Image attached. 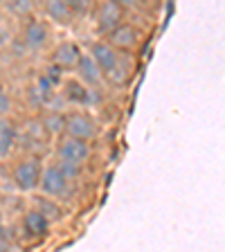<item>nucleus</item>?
Masks as SVG:
<instances>
[{"label": "nucleus", "instance_id": "f257e3e1", "mask_svg": "<svg viewBox=\"0 0 225 252\" xmlns=\"http://www.w3.org/2000/svg\"><path fill=\"white\" fill-rule=\"evenodd\" d=\"M77 178H72L61 164L54 160V162H47L45 169H43V178H41V191L43 196H50L54 200H70L77 191Z\"/></svg>", "mask_w": 225, "mask_h": 252}, {"label": "nucleus", "instance_id": "f03ea898", "mask_svg": "<svg viewBox=\"0 0 225 252\" xmlns=\"http://www.w3.org/2000/svg\"><path fill=\"white\" fill-rule=\"evenodd\" d=\"M43 162L41 156H30V153H23L14 160L11 164V183L18 191L23 194H32V191H38L41 187V178H43Z\"/></svg>", "mask_w": 225, "mask_h": 252}, {"label": "nucleus", "instance_id": "7ed1b4c3", "mask_svg": "<svg viewBox=\"0 0 225 252\" xmlns=\"http://www.w3.org/2000/svg\"><path fill=\"white\" fill-rule=\"evenodd\" d=\"M54 160L84 169L93 160V144L84 140H74L70 135H61L54 140Z\"/></svg>", "mask_w": 225, "mask_h": 252}, {"label": "nucleus", "instance_id": "20e7f679", "mask_svg": "<svg viewBox=\"0 0 225 252\" xmlns=\"http://www.w3.org/2000/svg\"><path fill=\"white\" fill-rule=\"evenodd\" d=\"M52 135L45 131V126L41 122V115H32L21 124V137H18V147L25 144V151L30 156H41L47 151V147L52 144Z\"/></svg>", "mask_w": 225, "mask_h": 252}, {"label": "nucleus", "instance_id": "39448f33", "mask_svg": "<svg viewBox=\"0 0 225 252\" xmlns=\"http://www.w3.org/2000/svg\"><path fill=\"white\" fill-rule=\"evenodd\" d=\"M93 21L95 30L101 36H110L122 23H126V5L115 0H104L93 7Z\"/></svg>", "mask_w": 225, "mask_h": 252}, {"label": "nucleus", "instance_id": "423d86ee", "mask_svg": "<svg viewBox=\"0 0 225 252\" xmlns=\"http://www.w3.org/2000/svg\"><path fill=\"white\" fill-rule=\"evenodd\" d=\"M99 122L95 120L93 113L88 110H72L68 113V122H65V135L74 137V140L90 142L99 137Z\"/></svg>", "mask_w": 225, "mask_h": 252}, {"label": "nucleus", "instance_id": "0eeeda50", "mask_svg": "<svg viewBox=\"0 0 225 252\" xmlns=\"http://www.w3.org/2000/svg\"><path fill=\"white\" fill-rule=\"evenodd\" d=\"M142 38H144V32L140 30V25H135V23H131V21H126V23H122V25L117 27L110 36H106V41L115 47L117 52L131 54V57H133V54L140 50Z\"/></svg>", "mask_w": 225, "mask_h": 252}, {"label": "nucleus", "instance_id": "6e6552de", "mask_svg": "<svg viewBox=\"0 0 225 252\" xmlns=\"http://www.w3.org/2000/svg\"><path fill=\"white\" fill-rule=\"evenodd\" d=\"M52 38V30L47 25L45 18H38V16H32L23 23V30H21V43L32 50V52H38L43 47L50 43Z\"/></svg>", "mask_w": 225, "mask_h": 252}, {"label": "nucleus", "instance_id": "1a4fd4ad", "mask_svg": "<svg viewBox=\"0 0 225 252\" xmlns=\"http://www.w3.org/2000/svg\"><path fill=\"white\" fill-rule=\"evenodd\" d=\"M61 97L63 101L77 106V110H88L95 104V90L84 86L77 77H65L61 84Z\"/></svg>", "mask_w": 225, "mask_h": 252}, {"label": "nucleus", "instance_id": "9d476101", "mask_svg": "<svg viewBox=\"0 0 225 252\" xmlns=\"http://www.w3.org/2000/svg\"><path fill=\"white\" fill-rule=\"evenodd\" d=\"M88 54L95 59V63H97V65H99V70L104 72V81H106V74L113 72V70H115V65L122 61V57H124V54L117 52L115 47L110 45L106 38H97V41L90 43Z\"/></svg>", "mask_w": 225, "mask_h": 252}, {"label": "nucleus", "instance_id": "9b49d317", "mask_svg": "<svg viewBox=\"0 0 225 252\" xmlns=\"http://www.w3.org/2000/svg\"><path fill=\"white\" fill-rule=\"evenodd\" d=\"M21 230L25 239H32V241H43L50 230H52V223L45 219L38 210L34 207H27L21 216Z\"/></svg>", "mask_w": 225, "mask_h": 252}, {"label": "nucleus", "instance_id": "f8f14e48", "mask_svg": "<svg viewBox=\"0 0 225 252\" xmlns=\"http://www.w3.org/2000/svg\"><path fill=\"white\" fill-rule=\"evenodd\" d=\"M21 124L14 117H0V162H9V158L18 149Z\"/></svg>", "mask_w": 225, "mask_h": 252}, {"label": "nucleus", "instance_id": "ddd939ff", "mask_svg": "<svg viewBox=\"0 0 225 252\" xmlns=\"http://www.w3.org/2000/svg\"><path fill=\"white\" fill-rule=\"evenodd\" d=\"M81 54H84V50L79 47V43L61 41L52 50V59H50V63L57 65L59 70H63V72H68V70H77L79 61H81Z\"/></svg>", "mask_w": 225, "mask_h": 252}, {"label": "nucleus", "instance_id": "4468645a", "mask_svg": "<svg viewBox=\"0 0 225 252\" xmlns=\"http://www.w3.org/2000/svg\"><path fill=\"white\" fill-rule=\"evenodd\" d=\"M74 72H77L74 77H77L84 86H88L90 90L101 88V86L106 84V81H104V72L99 70V65L95 63V59L90 57L88 52L81 54V61H79V65H77V70H74Z\"/></svg>", "mask_w": 225, "mask_h": 252}, {"label": "nucleus", "instance_id": "2eb2a0df", "mask_svg": "<svg viewBox=\"0 0 225 252\" xmlns=\"http://www.w3.org/2000/svg\"><path fill=\"white\" fill-rule=\"evenodd\" d=\"M32 207L34 210H38L43 216H45L50 223H59V220H63L65 219V207H63L59 200H54V198H50V196H43V194H38V196H34L32 198Z\"/></svg>", "mask_w": 225, "mask_h": 252}, {"label": "nucleus", "instance_id": "dca6fc26", "mask_svg": "<svg viewBox=\"0 0 225 252\" xmlns=\"http://www.w3.org/2000/svg\"><path fill=\"white\" fill-rule=\"evenodd\" d=\"M41 122L45 126V131L52 135V140L65 135V122H68V113H63L61 108H45L41 113Z\"/></svg>", "mask_w": 225, "mask_h": 252}, {"label": "nucleus", "instance_id": "f3484780", "mask_svg": "<svg viewBox=\"0 0 225 252\" xmlns=\"http://www.w3.org/2000/svg\"><path fill=\"white\" fill-rule=\"evenodd\" d=\"M43 14L52 23H57V25H70L77 18L70 2H63V0H50V2H45L43 5Z\"/></svg>", "mask_w": 225, "mask_h": 252}, {"label": "nucleus", "instance_id": "a211bd4d", "mask_svg": "<svg viewBox=\"0 0 225 252\" xmlns=\"http://www.w3.org/2000/svg\"><path fill=\"white\" fill-rule=\"evenodd\" d=\"M5 9L9 11V16H16V18L27 21V18H32V16H34L36 5H34V2H25V0H14V2H7Z\"/></svg>", "mask_w": 225, "mask_h": 252}, {"label": "nucleus", "instance_id": "6ab92c4d", "mask_svg": "<svg viewBox=\"0 0 225 252\" xmlns=\"http://www.w3.org/2000/svg\"><path fill=\"white\" fill-rule=\"evenodd\" d=\"M11 110H14V97L9 90L0 88V117H11Z\"/></svg>", "mask_w": 225, "mask_h": 252}, {"label": "nucleus", "instance_id": "aec40b11", "mask_svg": "<svg viewBox=\"0 0 225 252\" xmlns=\"http://www.w3.org/2000/svg\"><path fill=\"white\" fill-rule=\"evenodd\" d=\"M0 252H11V239L7 232H0Z\"/></svg>", "mask_w": 225, "mask_h": 252}, {"label": "nucleus", "instance_id": "412c9836", "mask_svg": "<svg viewBox=\"0 0 225 252\" xmlns=\"http://www.w3.org/2000/svg\"><path fill=\"white\" fill-rule=\"evenodd\" d=\"M0 232H5V212L0 207Z\"/></svg>", "mask_w": 225, "mask_h": 252}]
</instances>
